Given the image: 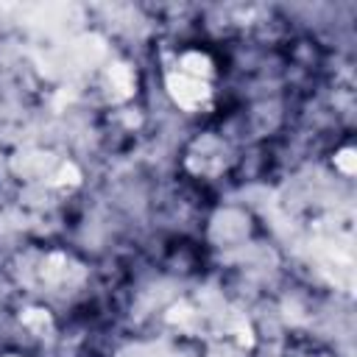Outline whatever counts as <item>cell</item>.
Instances as JSON below:
<instances>
[{
  "label": "cell",
  "mask_w": 357,
  "mask_h": 357,
  "mask_svg": "<svg viewBox=\"0 0 357 357\" xmlns=\"http://www.w3.org/2000/svg\"><path fill=\"white\" fill-rule=\"evenodd\" d=\"M354 151L351 148H346V151H340V156H335V162L340 165V170H346V173H354Z\"/></svg>",
  "instance_id": "obj_2"
},
{
  "label": "cell",
  "mask_w": 357,
  "mask_h": 357,
  "mask_svg": "<svg viewBox=\"0 0 357 357\" xmlns=\"http://www.w3.org/2000/svg\"><path fill=\"white\" fill-rule=\"evenodd\" d=\"M167 84H170V95L176 98V103L184 106V109L201 106V103L206 100V95H209L206 81L198 78V75H190V73H184V70H178L176 75H170Z\"/></svg>",
  "instance_id": "obj_1"
}]
</instances>
